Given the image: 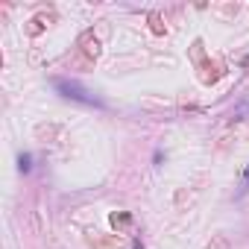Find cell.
Returning <instances> with one entry per match:
<instances>
[{
    "instance_id": "obj_1",
    "label": "cell",
    "mask_w": 249,
    "mask_h": 249,
    "mask_svg": "<svg viewBox=\"0 0 249 249\" xmlns=\"http://www.w3.org/2000/svg\"><path fill=\"white\" fill-rule=\"evenodd\" d=\"M56 88L68 97V100H76V103H85V106H100V100L94 97V94H88L82 85H76V82H68V79H56Z\"/></svg>"
},
{
    "instance_id": "obj_2",
    "label": "cell",
    "mask_w": 249,
    "mask_h": 249,
    "mask_svg": "<svg viewBox=\"0 0 249 249\" xmlns=\"http://www.w3.org/2000/svg\"><path fill=\"white\" fill-rule=\"evenodd\" d=\"M79 47H82V53L94 62V59H100V41L94 38V33H82L79 36Z\"/></svg>"
},
{
    "instance_id": "obj_3",
    "label": "cell",
    "mask_w": 249,
    "mask_h": 249,
    "mask_svg": "<svg viewBox=\"0 0 249 249\" xmlns=\"http://www.w3.org/2000/svg\"><path fill=\"white\" fill-rule=\"evenodd\" d=\"M108 220H111V226H114V229H129V223H132V217H129V214H123V211H120V214L114 211Z\"/></svg>"
},
{
    "instance_id": "obj_4",
    "label": "cell",
    "mask_w": 249,
    "mask_h": 249,
    "mask_svg": "<svg viewBox=\"0 0 249 249\" xmlns=\"http://www.w3.org/2000/svg\"><path fill=\"white\" fill-rule=\"evenodd\" d=\"M44 27H47V24H44V18H33V21L27 24V36H33V38H36V36H41V33H44Z\"/></svg>"
},
{
    "instance_id": "obj_5",
    "label": "cell",
    "mask_w": 249,
    "mask_h": 249,
    "mask_svg": "<svg viewBox=\"0 0 249 249\" xmlns=\"http://www.w3.org/2000/svg\"><path fill=\"white\" fill-rule=\"evenodd\" d=\"M150 24H153V33L156 36H164L167 33V27H161V15L159 12H150Z\"/></svg>"
},
{
    "instance_id": "obj_6",
    "label": "cell",
    "mask_w": 249,
    "mask_h": 249,
    "mask_svg": "<svg viewBox=\"0 0 249 249\" xmlns=\"http://www.w3.org/2000/svg\"><path fill=\"white\" fill-rule=\"evenodd\" d=\"M205 249H229V240H226L223 234H214V240H211Z\"/></svg>"
},
{
    "instance_id": "obj_7",
    "label": "cell",
    "mask_w": 249,
    "mask_h": 249,
    "mask_svg": "<svg viewBox=\"0 0 249 249\" xmlns=\"http://www.w3.org/2000/svg\"><path fill=\"white\" fill-rule=\"evenodd\" d=\"M18 161H21V170H24V173H27V170H30V156H27V153H24V156H21V159H18Z\"/></svg>"
},
{
    "instance_id": "obj_8",
    "label": "cell",
    "mask_w": 249,
    "mask_h": 249,
    "mask_svg": "<svg viewBox=\"0 0 249 249\" xmlns=\"http://www.w3.org/2000/svg\"><path fill=\"white\" fill-rule=\"evenodd\" d=\"M240 191H249V167H246V173H243V188Z\"/></svg>"
},
{
    "instance_id": "obj_9",
    "label": "cell",
    "mask_w": 249,
    "mask_h": 249,
    "mask_svg": "<svg viewBox=\"0 0 249 249\" xmlns=\"http://www.w3.org/2000/svg\"><path fill=\"white\" fill-rule=\"evenodd\" d=\"M132 249H141V243H135V246H132Z\"/></svg>"
}]
</instances>
